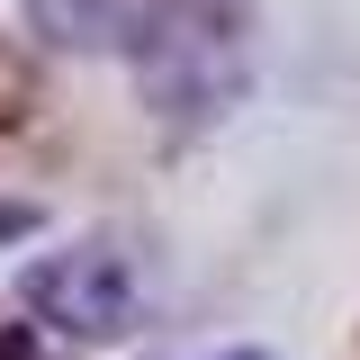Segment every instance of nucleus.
<instances>
[{"label": "nucleus", "instance_id": "f257e3e1", "mask_svg": "<svg viewBox=\"0 0 360 360\" xmlns=\"http://www.w3.org/2000/svg\"><path fill=\"white\" fill-rule=\"evenodd\" d=\"M127 63H135V90L172 127L234 108V90H243V0H144L127 27Z\"/></svg>", "mask_w": 360, "mask_h": 360}, {"label": "nucleus", "instance_id": "f03ea898", "mask_svg": "<svg viewBox=\"0 0 360 360\" xmlns=\"http://www.w3.org/2000/svg\"><path fill=\"white\" fill-rule=\"evenodd\" d=\"M18 297L37 324L54 333H72V342H117L135 324V270L127 252H108V243H82V252H54L18 279Z\"/></svg>", "mask_w": 360, "mask_h": 360}, {"label": "nucleus", "instance_id": "7ed1b4c3", "mask_svg": "<svg viewBox=\"0 0 360 360\" xmlns=\"http://www.w3.org/2000/svg\"><path fill=\"white\" fill-rule=\"evenodd\" d=\"M135 9H144V0H27L37 37H45V45H72V54H99V45H127Z\"/></svg>", "mask_w": 360, "mask_h": 360}, {"label": "nucleus", "instance_id": "20e7f679", "mask_svg": "<svg viewBox=\"0 0 360 360\" xmlns=\"http://www.w3.org/2000/svg\"><path fill=\"white\" fill-rule=\"evenodd\" d=\"M37 225V207H0V234H27Z\"/></svg>", "mask_w": 360, "mask_h": 360}, {"label": "nucleus", "instance_id": "39448f33", "mask_svg": "<svg viewBox=\"0 0 360 360\" xmlns=\"http://www.w3.org/2000/svg\"><path fill=\"white\" fill-rule=\"evenodd\" d=\"M225 360H270V352H225Z\"/></svg>", "mask_w": 360, "mask_h": 360}]
</instances>
